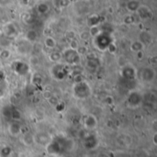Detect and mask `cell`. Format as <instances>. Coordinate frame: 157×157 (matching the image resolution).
I'll return each instance as SVG.
<instances>
[{"mask_svg":"<svg viewBox=\"0 0 157 157\" xmlns=\"http://www.w3.org/2000/svg\"><path fill=\"white\" fill-rule=\"evenodd\" d=\"M49 58H50V60L52 62V63H59L61 60H62V58H63V54L60 52H58V51H52L51 53H50V56H49Z\"/></svg>","mask_w":157,"mask_h":157,"instance_id":"cb8c5ba5","label":"cell"},{"mask_svg":"<svg viewBox=\"0 0 157 157\" xmlns=\"http://www.w3.org/2000/svg\"><path fill=\"white\" fill-rule=\"evenodd\" d=\"M99 33H100V30H99L98 27H94V28H91V29H90V31H89L90 36L96 37V36H98Z\"/></svg>","mask_w":157,"mask_h":157,"instance_id":"e575fe53","label":"cell"},{"mask_svg":"<svg viewBox=\"0 0 157 157\" xmlns=\"http://www.w3.org/2000/svg\"><path fill=\"white\" fill-rule=\"evenodd\" d=\"M139 41H141L144 45V44H149L153 41V37L151 33L148 31H142L139 35Z\"/></svg>","mask_w":157,"mask_h":157,"instance_id":"ac0fdd59","label":"cell"},{"mask_svg":"<svg viewBox=\"0 0 157 157\" xmlns=\"http://www.w3.org/2000/svg\"><path fill=\"white\" fill-rule=\"evenodd\" d=\"M13 69L18 75H26L29 71V66L24 62L17 61L13 64Z\"/></svg>","mask_w":157,"mask_h":157,"instance_id":"8fae6325","label":"cell"},{"mask_svg":"<svg viewBox=\"0 0 157 157\" xmlns=\"http://www.w3.org/2000/svg\"><path fill=\"white\" fill-rule=\"evenodd\" d=\"M43 98H44L45 99H47V100H50V99L52 98V93L50 92V91H45V92L43 93Z\"/></svg>","mask_w":157,"mask_h":157,"instance_id":"ab89813d","label":"cell"},{"mask_svg":"<svg viewBox=\"0 0 157 157\" xmlns=\"http://www.w3.org/2000/svg\"><path fill=\"white\" fill-rule=\"evenodd\" d=\"M23 16H24V17H23V20H24L25 22H27V23H31V22H32L33 17H32L31 15H29V14H25V15H23Z\"/></svg>","mask_w":157,"mask_h":157,"instance_id":"74e56055","label":"cell"},{"mask_svg":"<svg viewBox=\"0 0 157 157\" xmlns=\"http://www.w3.org/2000/svg\"><path fill=\"white\" fill-rule=\"evenodd\" d=\"M44 46L47 49L53 50L56 47V40H55V39L52 38V37H51V36L46 37L45 40H44Z\"/></svg>","mask_w":157,"mask_h":157,"instance_id":"7402d4cb","label":"cell"},{"mask_svg":"<svg viewBox=\"0 0 157 157\" xmlns=\"http://www.w3.org/2000/svg\"><path fill=\"white\" fill-rule=\"evenodd\" d=\"M4 78V73L2 71H0V80Z\"/></svg>","mask_w":157,"mask_h":157,"instance_id":"ee69618b","label":"cell"},{"mask_svg":"<svg viewBox=\"0 0 157 157\" xmlns=\"http://www.w3.org/2000/svg\"><path fill=\"white\" fill-rule=\"evenodd\" d=\"M1 121H2V115L0 114V122H1Z\"/></svg>","mask_w":157,"mask_h":157,"instance_id":"7dc6e473","label":"cell"},{"mask_svg":"<svg viewBox=\"0 0 157 157\" xmlns=\"http://www.w3.org/2000/svg\"><path fill=\"white\" fill-rule=\"evenodd\" d=\"M84 75L82 74H76L75 76H74V83L75 84H78V83H81V82H84Z\"/></svg>","mask_w":157,"mask_h":157,"instance_id":"836d02e7","label":"cell"},{"mask_svg":"<svg viewBox=\"0 0 157 157\" xmlns=\"http://www.w3.org/2000/svg\"><path fill=\"white\" fill-rule=\"evenodd\" d=\"M9 157H17V156H16V155H10Z\"/></svg>","mask_w":157,"mask_h":157,"instance_id":"c3c4849f","label":"cell"},{"mask_svg":"<svg viewBox=\"0 0 157 157\" xmlns=\"http://www.w3.org/2000/svg\"><path fill=\"white\" fill-rule=\"evenodd\" d=\"M133 18H134V17H133L132 16L129 15V16H127V17H125L124 22H125L126 24H132V23H133V22H134V19H133Z\"/></svg>","mask_w":157,"mask_h":157,"instance_id":"f35d334b","label":"cell"},{"mask_svg":"<svg viewBox=\"0 0 157 157\" xmlns=\"http://www.w3.org/2000/svg\"><path fill=\"white\" fill-rule=\"evenodd\" d=\"M8 131L12 136H17L21 132V126H20L19 122L18 121L11 122L8 127Z\"/></svg>","mask_w":157,"mask_h":157,"instance_id":"e0dca14e","label":"cell"},{"mask_svg":"<svg viewBox=\"0 0 157 157\" xmlns=\"http://www.w3.org/2000/svg\"><path fill=\"white\" fill-rule=\"evenodd\" d=\"M3 95H4V91L0 88V98H1V97H3Z\"/></svg>","mask_w":157,"mask_h":157,"instance_id":"bcb514c9","label":"cell"},{"mask_svg":"<svg viewBox=\"0 0 157 157\" xmlns=\"http://www.w3.org/2000/svg\"><path fill=\"white\" fill-rule=\"evenodd\" d=\"M11 56V52L8 49H3L1 52H0V59L2 61H6L10 58Z\"/></svg>","mask_w":157,"mask_h":157,"instance_id":"f1b7e54d","label":"cell"},{"mask_svg":"<svg viewBox=\"0 0 157 157\" xmlns=\"http://www.w3.org/2000/svg\"><path fill=\"white\" fill-rule=\"evenodd\" d=\"M0 45L5 49L7 48L10 45V39L5 37L4 35H1L0 36Z\"/></svg>","mask_w":157,"mask_h":157,"instance_id":"f546056e","label":"cell"},{"mask_svg":"<svg viewBox=\"0 0 157 157\" xmlns=\"http://www.w3.org/2000/svg\"><path fill=\"white\" fill-rule=\"evenodd\" d=\"M10 119H12L14 121H18L21 119V113L17 109L11 108V116Z\"/></svg>","mask_w":157,"mask_h":157,"instance_id":"4316f807","label":"cell"},{"mask_svg":"<svg viewBox=\"0 0 157 157\" xmlns=\"http://www.w3.org/2000/svg\"><path fill=\"white\" fill-rule=\"evenodd\" d=\"M86 24H87V26H88L90 29H91V28H94V27H98V25L99 24V16L97 15V14L91 15V16L87 18Z\"/></svg>","mask_w":157,"mask_h":157,"instance_id":"d6986e66","label":"cell"},{"mask_svg":"<svg viewBox=\"0 0 157 157\" xmlns=\"http://www.w3.org/2000/svg\"><path fill=\"white\" fill-rule=\"evenodd\" d=\"M108 51H109L110 53H114V52L117 51V47H116V45H115L114 43H111V44L109 46V48H108Z\"/></svg>","mask_w":157,"mask_h":157,"instance_id":"b9f144b4","label":"cell"},{"mask_svg":"<svg viewBox=\"0 0 157 157\" xmlns=\"http://www.w3.org/2000/svg\"><path fill=\"white\" fill-rule=\"evenodd\" d=\"M75 38H76V34H75V30L70 29V30H68V31L65 33V39H66L69 42L72 41V40H75Z\"/></svg>","mask_w":157,"mask_h":157,"instance_id":"4dcf8cb0","label":"cell"},{"mask_svg":"<svg viewBox=\"0 0 157 157\" xmlns=\"http://www.w3.org/2000/svg\"><path fill=\"white\" fill-rule=\"evenodd\" d=\"M84 126L86 130H94L98 126V119L96 116L89 114L84 118Z\"/></svg>","mask_w":157,"mask_h":157,"instance_id":"4fadbf2b","label":"cell"},{"mask_svg":"<svg viewBox=\"0 0 157 157\" xmlns=\"http://www.w3.org/2000/svg\"><path fill=\"white\" fill-rule=\"evenodd\" d=\"M121 75L126 80H133L136 78L137 75L136 69L131 64H126L125 66L122 67L121 71Z\"/></svg>","mask_w":157,"mask_h":157,"instance_id":"9c48e42d","label":"cell"},{"mask_svg":"<svg viewBox=\"0 0 157 157\" xmlns=\"http://www.w3.org/2000/svg\"><path fill=\"white\" fill-rule=\"evenodd\" d=\"M51 74L52 77L58 81L63 80L68 75V69L66 65L61 63H54V65L51 69Z\"/></svg>","mask_w":157,"mask_h":157,"instance_id":"277c9868","label":"cell"},{"mask_svg":"<svg viewBox=\"0 0 157 157\" xmlns=\"http://www.w3.org/2000/svg\"><path fill=\"white\" fill-rule=\"evenodd\" d=\"M86 67L88 70L95 72L99 67V60L93 54L91 56H88L86 60Z\"/></svg>","mask_w":157,"mask_h":157,"instance_id":"2e32d148","label":"cell"},{"mask_svg":"<svg viewBox=\"0 0 157 157\" xmlns=\"http://www.w3.org/2000/svg\"><path fill=\"white\" fill-rule=\"evenodd\" d=\"M143 95L138 91H132L127 98V105L130 108H138L143 103Z\"/></svg>","mask_w":157,"mask_h":157,"instance_id":"8992f818","label":"cell"},{"mask_svg":"<svg viewBox=\"0 0 157 157\" xmlns=\"http://www.w3.org/2000/svg\"><path fill=\"white\" fill-rule=\"evenodd\" d=\"M2 115L5 118L10 119V116H11V108L10 107H5V108H3V109H2Z\"/></svg>","mask_w":157,"mask_h":157,"instance_id":"1f68e13d","label":"cell"},{"mask_svg":"<svg viewBox=\"0 0 157 157\" xmlns=\"http://www.w3.org/2000/svg\"><path fill=\"white\" fill-rule=\"evenodd\" d=\"M3 35L8 39L10 38H14L17 35V28L16 27V25L12 22H7L6 24H5L2 28V31Z\"/></svg>","mask_w":157,"mask_h":157,"instance_id":"ba28073f","label":"cell"},{"mask_svg":"<svg viewBox=\"0 0 157 157\" xmlns=\"http://www.w3.org/2000/svg\"><path fill=\"white\" fill-rule=\"evenodd\" d=\"M156 76V72L155 69L151 67H144L140 72V77L141 80L144 83H152Z\"/></svg>","mask_w":157,"mask_h":157,"instance_id":"52a82bcc","label":"cell"},{"mask_svg":"<svg viewBox=\"0 0 157 157\" xmlns=\"http://www.w3.org/2000/svg\"><path fill=\"white\" fill-rule=\"evenodd\" d=\"M30 63H31L32 64H37V63H39V59H38L36 56H32V57L30 58Z\"/></svg>","mask_w":157,"mask_h":157,"instance_id":"7bdbcfd3","label":"cell"},{"mask_svg":"<svg viewBox=\"0 0 157 157\" xmlns=\"http://www.w3.org/2000/svg\"><path fill=\"white\" fill-rule=\"evenodd\" d=\"M22 142L25 145L27 146H30L32 145L34 143H35V140H34V135L30 132H28L26 133L23 137H22Z\"/></svg>","mask_w":157,"mask_h":157,"instance_id":"44dd1931","label":"cell"},{"mask_svg":"<svg viewBox=\"0 0 157 157\" xmlns=\"http://www.w3.org/2000/svg\"><path fill=\"white\" fill-rule=\"evenodd\" d=\"M90 34H89V32L88 31H84V32H82L81 34H80V38H81V40H89L90 39Z\"/></svg>","mask_w":157,"mask_h":157,"instance_id":"8d00e7d4","label":"cell"},{"mask_svg":"<svg viewBox=\"0 0 157 157\" xmlns=\"http://www.w3.org/2000/svg\"><path fill=\"white\" fill-rule=\"evenodd\" d=\"M98 144V138L93 135V134H87V135H85L84 138H83V145L88 149V150H92V149H95Z\"/></svg>","mask_w":157,"mask_h":157,"instance_id":"30bf717a","label":"cell"},{"mask_svg":"<svg viewBox=\"0 0 157 157\" xmlns=\"http://www.w3.org/2000/svg\"><path fill=\"white\" fill-rule=\"evenodd\" d=\"M111 43H113V38L111 36V33H107V32L101 31L94 39V44L99 51L108 50L109 46Z\"/></svg>","mask_w":157,"mask_h":157,"instance_id":"7a4b0ae2","label":"cell"},{"mask_svg":"<svg viewBox=\"0 0 157 157\" xmlns=\"http://www.w3.org/2000/svg\"><path fill=\"white\" fill-rule=\"evenodd\" d=\"M154 143H155V144H156V133L154 136Z\"/></svg>","mask_w":157,"mask_h":157,"instance_id":"f6af8a7d","label":"cell"},{"mask_svg":"<svg viewBox=\"0 0 157 157\" xmlns=\"http://www.w3.org/2000/svg\"><path fill=\"white\" fill-rule=\"evenodd\" d=\"M105 103L108 104V105H112L114 103V98L111 96H108L105 98Z\"/></svg>","mask_w":157,"mask_h":157,"instance_id":"60d3db41","label":"cell"},{"mask_svg":"<svg viewBox=\"0 0 157 157\" xmlns=\"http://www.w3.org/2000/svg\"><path fill=\"white\" fill-rule=\"evenodd\" d=\"M63 58L68 64H78L81 62V56L77 52V51L72 50L70 48L63 51Z\"/></svg>","mask_w":157,"mask_h":157,"instance_id":"5b68a950","label":"cell"},{"mask_svg":"<svg viewBox=\"0 0 157 157\" xmlns=\"http://www.w3.org/2000/svg\"><path fill=\"white\" fill-rule=\"evenodd\" d=\"M140 6H141V3L139 1H134V0L129 1L127 3V5H126V7H127L128 11L132 12V13L137 12Z\"/></svg>","mask_w":157,"mask_h":157,"instance_id":"ffe728a7","label":"cell"},{"mask_svg":"<svg viewBox=\"0 0 157 157\" xmlns=\"http://www.w3.org/2000/svg\"><path fill=\"white\" fill-rule=\"evenodd\" d=\"M69 46H70V49L75 50V51H77L78 48L80 47V46H79V43H78V41H77L76 39L74 40H72V41H70V42H69Z\"/></svg>","mask_w":157,"mask_h":157,"instance_id":"d6a6232c","label":"cell"},{"mask_svg":"<svg viewBox=\"0 0 157 157\" xmlns=\"http://www.w3.org/2000/svg\"><path fill=\"white\" fill-rule=\"evenodd\" d=\"M37 10L40 14H45L50 10V6L47 3L45 2H41L37 6Z\"/></svg>","mask_w":157,"mask_h":157,"instance_id":"484cf974","label":"cell"},{"mask_svg":"<svg viewBox=\"0 0 157 157\" xmlns=\"http://www.w3.org/2000/svg\"><path fill=\"white\" fill-rule=\"evenodd\" d=\"M138 16L141 19L143 20H148V19H151L153 17V11L150 7L146 6H144V5H141V6L139 7L138 11Z\"/></svg>","mask_w":157,"mask_h":157,"instance_id":"7c38bea8","label":"cell"},{"mask_svg":"<svg viewBox=\"0 0 157 157\" xmlns=\"http://www.w3.org/2000/svg\"><path fill=\"white\" fill-rule=\"evenodd\" d=\"M74 95L78 99H86L91 96V87L86 82H81L78 84H75L73 87Z\"/></svg>","mask_w":157,"mask_h":157,"instance_id":"3957f363","label":"cell"},{"mask_svg":"<svg viewBox=\"0 0 157 157\" xmlns=\"http://www.w3.org/2000/svg\"><path fill=\"white\" fill-rule=\"evenodd\" d=\"M2 35V32H1V30H0V36Z\"/></svg>","mask_w":157,"mask_h":157,"instance_id":"681fc988","label":"cell"},{"mask_svg":"<svg viewBox=\"0 0 157 157\" xmlns=\"http://www.w3.org/2000/svg\"><path fill=\"white\" fill-rule=\"evenodd\" d=\"M34 140L35 143L40 144V145H44L46 146L50 142H51V137L47 132H39L38 134L34 135Z\"/></svg>","mask_w":157,"mask_h":157,"instance_id":"9a60e30c","label":"cell"},{"mask_svg":"<svg viewBox=\"0 0 157 157\" xmlns=\"http://www.w3.org/2000/svg\"><path fill=\"white\" fill-rule=\"evenodd\" d=\"M0 155L2 157H9L12 155V149L9 146H4L0 150Z\"/></svg>","mask_w":157,"mask_h":157,"instance_id":"83f0119b","label":"cell"},{"mask_svg":"<svg viewBox=\"0 0 157 157\" xmlns=\"http://www.w3.org/2000/svg\"><path fill=\"white\" fill-rule=\"evenodd\" d=\"M64 108H65V105H64L63 102H58V103L55 105V109H56L58 112L63 111V110L64 109Z\"/></svg>","mask_w":157,"mask_h":157,"instance_id":"d590c367","label":"cell"},{"mask_svg":"<svg viewBox=\"0 0 157 157\" xmlns=\"http://www.w3.org/2000/svg\"><path fill=\"white\" fill-rule=\"evenodd\" d=\"M74 143L72 140L64 137H56L46 145V151L50 155H60L73 149Z\"/></svg>","mask_w":157,"mask_h":157,"instance_id":"6da1fadb","label":"cell"},{"mask_svg":"<svg viewBox=\"0 0 157 157\" xmlns=\"http://www.w3.org/2000/svg\"><path fill=\"white\" fill-rule=\"evenodd\" d=\"M144 47V45L141 41H139V40H135V41H133V42L131 44V49H132V51L135 52L136 53L139 52H143Z\"/></svg>","mask_w":157,"mask_h":157,"instance_id":"d4e9b609","label":"cell"},{"mask_svg":"<svg viewBox=\"0 0 157 157\" xmlns=\"http://www.w3.org/2000/svg\"><path fill=\"white\" fill-rule=\"evenodd\" d=\"M38 33L34 30V29H29L27 31L26 33V40L28 41H29L30 43L31 42H34L38 40Z\"/></svg>","mask_w":157,"mask_h":157,"instance_id":"603a6c76","label":"cell"},{"mask_svg":"<svg viewBox=\"0 0 157 157\" xmlns=\"http://www.w3.org/2000/svg\"><path fill=\"white\" fill-rule=\"evenodd\" d=\"M31 49V43L29 41H28L26 39L24 40H20L19 41H17V51L21 53V54H27L29 52Z\"/></svg>","mask_w":157,"mask_h":157,"instance_id":"5bb4252c","label":"cell"}]
</instances>
